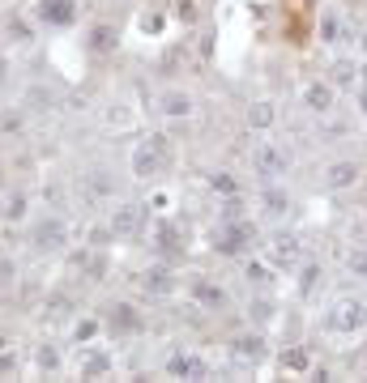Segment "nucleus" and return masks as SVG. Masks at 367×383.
I'll list each match as a JSON object with an SVG mask.
<instances>
[{
	"label": "nucleus",
	"instance_id": "2",
	"mask_svg": "<svg viewBox=\"0 0 367 383\" xmlns=\"http://www.w3.org/2000/svg\"><path fill=\"white\" fill-rule=\"evenodd\" d=\"M367 324V306L359 298H337L329 306V315H325V328L329 332H359Z\"/></svg>",
	"mask_w": 367,
	"mask_h": 383
},
{
	"label": "nucleus",
	"instance_id": "6",
	"mask_svg": "<svg viewBox=\"0 0 367 383\" xmlns=\"http://www.w3.org/2000/svg\"><path fill=\"white\" fill-rule=\"evenodd\" d=\"M167 375H176V379H209V366L201 362L197 353H171V362H167Z\"/></svg>",
	"mask_w": 367,
	"mask_h": 383
},
{
	"label": "nucleus",
	"instance_id": "11",
	"mask_svg": "<svg viewBox=\"0 0 367 383\" xmlns=\"http://www.w3.org/2000/svg\"><path fill=\"white\" fill-rule=\"evenodd\" d=\"M303 102H308L312 111H329V107H333V90H329L325 81H312V86L303 90Z\"/></svg>",
	"mask_w": 367,
	"mask_h": 383
},
{
	"label": "nucleus",
	"instance_id": "27",
	"mask_svg": "<svg viewBox=\"0 0 367 383\" xmlns=\"http://www.w3.org/2000/svg\"><path fill=\"white\" fill-rule=\"evenodd\" d=\"M5 371H13V357H9V353H0V375H5Z\"/></svg>",
	"mask_w": 367,
	"mask_h": 383
},
{
	"label": "nucleus",
	"instance_id": "18",
	"mask_svg": "<svg viewBox=\"0 0 367 383\" xmlns=\"http://www.w3.org/2000/svg\"><path fill=\"white\" fill-rule=\"evenodd\" d=\"M111 47H115V35L107 26H94V51H111Z\"/></svg>",
	"mask_w": 367,
	"mask_h": 383
},
{
	"label": "nucleus",
	"instance_id": "9",
	"mask_svg": "<svg viewBox=\"0 0 367 383\" xmlns=\"http://www.w3.org/2000/svg\"><path fill=\"white\" fill-rule=\"evenodd\" d=\"M243 243H248V226H239V222H231L227 230H223V235H218V251H223V255H235V251H243Z\"/></svg>",
	"mask_w": 367,
	"mask_h": 383
},
{
	"label": "nucleus",
	"instance_id": "4",
	"mask_svg": "<svg viewBox=\"0 0 367 383\" xmlns=\"http://www.w3.org/2000/svg\"><path fill=\"white\" fill-rule=\"evenodd\" d=\"M141 226H145V209H141V204H120V209L111 213V235L115 239H133Z\"/></svg>",
	"mask_w": 367,
	"mask_h": 383
},
{
	"label": "nucleus",
	"instance_id": "28",
	"mask_svg": "<svg viewBox=\"0 0 367 383\" xmlns=\"http://www.w3.org/2000/svg\"><path fill=\"white\" fill-rule=\"evenodd\" d=\"M359 102H363V111H367V90H363V94H359Z\"/></svg>",
	"mask_w": 367,
	"mask_h": 383
},
{
	"label": "nucleus",
	"instance_id": "13",
	"mask_svg": "<svg viewBox=\"0 0 367 383\" xmlns=\"http://www.w3.org/2000/svg\"><path fill=\"white\" fill-rule=\"evenodd\" d=\"M359 179V166L355 162H333L329 166V188H350Z\"/></svg>",
	"mask_w": 367,
	"mask_h": 383
},
{
	"label": "nucleus",
	"instance_id": "3",
	"mask_svg": "<svg viewBox=\"0 0 367 383\" xmlns=\"http://www.w3.org/2000/svg\"><path fill=\"white\" fill-rule=\"evenodd\" d=\"M252 162H256V170L261 175H269V179H278V175H286V166H290V158L274 145V141H256V149H252Z\"/></svg>",
	"mask_w": 367,
	"mask_h": 383
},
{
	"label": "nucleus",
	"instance_id": "7",
	"mask_svg": "<svg viewBox=\"0 0 367 383\" xmlns=\"http://www.w3.org/2000/svg\"><path fill=\"white\" fill-rule=\"evenodd\" d=\"M269 255H274V264L295 268V264L303 260V247H299V239H295V235H278L274 243H269Z\"/></svg>",
	"mask_w": 367,
	"mask_h": 383
},
{
	"label": "nucleus",
	"instance_id": "29",
	"mask_svg": "<svg viewBox=\"0 0 367 383\" xmlns=\"http://www.w3.org/2000/svg\"><path fill=\"white\" fill-rule=\"evenodd\" d=\"M5 345H9V341H5V337H0V349H5Z\"/></svg>",
	"mask_w": 367,
	"mask_h": 383
},
{
	"label": "nucleus",
	"instance_id": "23",
	"mask_svg": "<svg viewBox=\"0 0 367 383\" xmlns=\"http://www.w3.org/2000/svg\"><path fill=\"white\" fill-rule=\"evenodd\" d=\"M350 268H355L359 277H367V251H355V255H350Z\"/></svg>",
	"mask_w": 367,
	"mask_h": 383
},
{
	"label": "nucleus",
	"instance_id": "8",
	"mask_svg": "<svg viewBox=\"0 0 367 383\" xmlns=\"http://www.w3.org/2000/svg\"><path fill=\"white\" fill-rule=\"evenodd\" d=\"M39 21H47V26H68L73 17H77V5L73 0H39Z\"/></svg>",
	"mask_w": 367,
	"mask_h": 383
},
{
	"label": "nucleus",
	"instance_id": "17",
	"mask_svg": "<svg viewBox=\"0 0 367 383\" xmlns=\"http://www.w3.org/2000/svg\"><path fill=\"white\" fill-rule=\"evenodd\" d=\"M162 111H167V115H188L192 102H188V94H167V98H162Z\"/></svg>",
	"mask_w": 367,
	"mask_h": 383
},
{
	"label": "nucleus",
	"instance_id": "15",
	"mask_svg": "<svg viewBox=\"0 0 367 383\" xmlns=\"http://www.w3.org/2000/svg\"><path fill=\"white\" fill-rule=\"evenodd\" d=\"M107 371H111V357H107V353H86V357H82V375L99 379V375H107Z\"/></svg>",
	"mask_w": 367,
	"mask_h": 383
},
{
	"label": "nucleus",
	"instance_id": "14",
	"mask_svg": "<svg viewBox=\"0 0 367 383\" xmlns=\"http://www.w3.org/2000/svg\"><path fill=\"white\" fill-rule=\"evenodd\" d=\"M192 294H197V302H205V306H223V302H227L223 286H209V281H197V286H192Z\"/></svg>",
	"mask_w": 367,
	"mask_h": 383
},
{
	"label": "nucleus",
	"instance_id": "24",
	"mask_svg": "<svg viewBox=\"0 0 367 383\" xmlns=\"http://www.w3.org/2000/svg\"><path fill=\"white\" fill-rule=\"evenodd\" d=\"M265 204H269V213H282V209H286V200H282L278 192H269V196H265Z\"/></svg>",
	"mask_w": 367,
	"mask_h": 383
},
{
	"label": "nucleus",
	"instance_id": "26",
	"mask_svg": "<svg viewBox=\"0 0 367 383\" xmlns=\"http://www.w3.org/2000/svg\"><path fill=\"white\" fill-rule=\"evenodd\" d=\"M214 188H218V192H235V184H231L227 175H214Z\"/></svg>",
	"mask_w": 367,
	"mask_h": 383
},
{
	"label": "nucleus",
	"instance_id": "22",
	"mask_svg": "<svg viewBox=\"0 0 367 383\" xmlns=\"http://www.w3.org/2000/svg\"><path fill=\"white\" fill-rule=\"evenodd\" d=\"M94 332H99V324H94V320H82V324H77V341H90Z\"/></svg>",
	"mask_w": 367,
	"mask_h": 383
},
{
	"label": "nucleus",
	"instance_id": "25",
	"mask_svg": "<svg viewBox=\"0 0 367 383\" xmlns=\"http://www.w3.org/2000/svg\"><path fill=\"white\" fill-rule=\"evenodd\" d=\"M337 81L350 86V81H355V68H350V64H337Z\"/></svg>",
	"mask_w": 367,
	"mask_h": 383
},
{
	"label": "nucleus",
	"instance_id": "21",
	"mask_svg": "<svg viewBox=\"0 0 367 383\" xmlns=\"http://www.w3.org/2000/svg\"><path fill=\"white\" fill-rule=\"evenodd\" d=\"M286 366H290V371H303V366H308V353H303V349L286 353Z\"/></svg>",
	"mask_w": 367,
	"mask_h": 383
},
{
	"label": "nucleus",
	"instance_id": "30",
	"mask_svg": "<svg viewBox=\"0 0 367 383\" xmlns=\"http://www.w3.org/2000/svg\"><path fill=\"white\" fill-rule=\"evenodd\" d=\"M363 51H367V35H363Z\"/></svg>",
	"mask_w": 367,
	"mask_h": 383
},
{
	"label": "nucleus",
	"instance_id": "16",
	"mask_svg": "<svg viewBox=\"0 0 367 383\" xmlns=\"http://www.w3.org/2000/svg\"><path fill=\"white\" fill-rule=\"evenodd\" d=\"M141 286L150 290V294H167V290H171V273H167V268H150V273L141 277Z\"/></svg>",
	"mask_w": 367,
	"mask_h": 383
},
{
	"label": "nucleus",
	"instance_id": "10",
	"mask_svg": "<svg viewBox=\"0 0 367 383\" xmlns=\"http://www.w3.org/2000/svg\"><path fill=\"white\" fill-rule=\"evenodd\" d=\"M231 353L239 357V362H261V357H265V341L261 337H235V345H231Z\"/></svg>",
	"mask_w": 367,
	"mask_h": 383
},
{
	"label": "nucleus",
	"instance_id": "20",
	"mask_svg": "<svg viewBox=\"0 0 367 383\" xmlns=\"http://www.w3.org/2000/svg\"><path fill=\"white\" fill-rule=\"evenodd\" d=\"M39 366H43V371H56V366H60V353H56L52 345H43V349H39Z\"/></svg>",
	"mask_w": 367,
	"mask_h": 383
},
{
	"label": "nucleus",
	"instance_id": "12",
	"mask_svg": "<svg viewBox=\"0 0 367 383\" xmlns=\"http://www.w3.org/2000/svg\"><path fill=\"white\" fill-rule=\"evenodd\" d=\"M111 332H141V315L133 306H111Z\"/></svg>",
	"mask_w": 367,
	"mask_h": 383
},
{
	"label": "nucleus",
	"instance_id": "1",
	"mask_svg": "<svg viewBox=\"0 0 367 383\" xmlns=\"http://www.w3.org/2000/svg\"><path fill=\"white\" fill-rule=\"evenodd\" d=\"M171 162V141L162 137V132H150L137 149H133V175L137 179H154V175H162V166Z\"/></svg>",
	"mask_w": 367,
	"mask_h": 383
},
{
	"label": "nucleus",
	"instance_id": "5",
	"mask_svg": "<svg viewBox=\"0 0 367 383\" xmlns=\"http://www.w3.org/2000/svg\"><path fill=\"white\" fill-rule=\"evenodd\" d=\"M64 239H68V226L60 217H43L35 226V247L39 251H56V247H64Z\"/></svg>",
	"mask_w": 367,
	"mask_h": 383
},
{
	"label": "nucleus",
	"instance_id": "19",
	"mask_svg": "<svg viewBox=\"0 0 367 383\" xmlns=\"http://www.w3.org/2000/svg\"><path fill=\"white\" fill-rule=\"evenodd\" d=\"M269 124H274V107H269V102L252 107V128H269Z\"/></svg>",
	"mask_w": 367,
	"mask_h": 383
}]
</instances>
